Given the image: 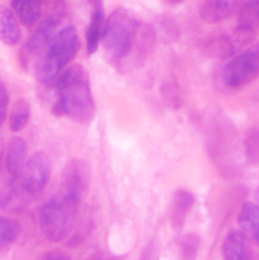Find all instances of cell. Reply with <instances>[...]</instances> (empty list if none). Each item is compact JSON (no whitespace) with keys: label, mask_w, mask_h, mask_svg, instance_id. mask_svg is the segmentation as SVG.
Here are the masks:
<instances>
[{"label":"cell","mask_w":259,"mask_h":260,"mask_svg":"<svg viewBox=\"0 0 259 260\" xmlns=\"http://www.w3.org/2000/svg\"><path fill=\"white\" fill-rule=\"evenodd\" d=\"M222 254L225 260H250L246 236L243 231H230L222 244Z\"/></svg>","instance_id":"obj_14"},{"label":"cell","mask_w":259,"mask_h":260,"mask_svg":"<svg viewBox=\"0 0 259 260\" xmlns=\"http://www.w3.org/2000/svg\"><path fill=\"white\" fill-rule=\"evenodd\" d=\"M198 246H200V239L196 234H187L182 239L180 249H182V255L185 260H195L197 256Z\"/></svg>","instance_id":"obj_22"},{"label":"cell","mask_w":259,"mask_h":260,"mask_svg":"<svg viewBox=\"0 0 259 260\" xmlns=\"http://www.w3.org/2000/svg\"><path fill=\"white\" fill-rule=\"evenodd\" d=\"M22 37L18 18L7 7H0V42L8 46L17 45Z\"/></svg>","instance_id":"obj_16"},{"label":"cell","mask_w":259,"mask_h":260,"mask_svg":"<svg viewBox=\"0 0 259 260\" xmlns=\"http://www.w3.org/2000/svg\"><path fill=\"white\" fill-rule=\"evenodd\" d=\"M238 0H205L200 7V18L207 24H217L236 10Z\"/></svg>","instance_id":"obj_12"},{"label":"cell","mask_w":259,"mask_h":260,"mask_svg":"<svg viewBox=\"0 0 259 260\" xmlns=\"http://www.w3.org/2000/svg\"><path fill=\"white\" fill-rule=\"evenodd\" d=\"M57 99L52 112L57 117L89 123L95 116V102L91 93L90 80L81 65H73L58 75L56 83Z\"/></svg>","instance_id":"obj_2"},{"label":"cell","mask_w":259,"mask_h":260,"mask_svg":"<svg viewBox=\"0 0 259 260\" xmlns=\"http://www.w3.org/2000/svg\"><path fill=\"white\" fill-rule=\"evenodd\" d=\"M182 2L183 0H167V3L169 5H178V4H180Z\"/></svg>","instance_id":"obj_26"},{"label":"cell","mask_w":259,"mask_h":260,"mask_svg":"<svg viewBox=\"0 0 259 260\" xmlns=\"http://www.w3.org/2000/svg\"><path fill=\"white\" fill-rule=\"evenodd\" d=\"M238 29L250 35L259 32V0H246L239 9Z\"/></svg>","instance_id":"obj_18"},{"label":"cell","mask_w":259,"mask_h":260,"mask_svg":"<svg viewBox=\"0 0 259 260\" xmlns=\"http://www.w3.org/2000/svg\"><path fill=\"white\" fill-rule=\"evenodd\" d=\"M79 37L73 25L58 30L46 47L45 53L38 61L37 79L41 83H51L55 80L75 57L79 50Z\"/></svg>","instance_id":"obj_3"},{"label":"cell","mask_w":259,"mask_h":260,"mask_svg":"<svg viewBox=\"0 0 259 260\" xmlns=\"http://www.w3.org/2000/svg\"><path fill=\"white\" fill-rule=\"evenodd\" d=\"M30 118V104L20 98L13 104L9 114V128L12 132H20L25 128Z\"/></svg>","instance_id":"obj_20"},{"label":"cell","mask_w":259,"mask_h":260,"mask_svg":"<svg viewBox=\"0 0 259 260\" xmlns=\"http://www.w3.org/2000/svg\"><path fill=\"white\" fill-rule=\"evenodd\" d=\"M154 38L151 27L142 25L130 10L118 8L104 24L102 43L118 70H130L145 60Z\"/></svg>","instance_id":"obj_1"},{"label":"cell","mask_w":259,"mask_h":260,"mask_svg":"<svg viewBox=\"0 0 259 260\" xmlns=\"http://www.w3.org/2000/svg\"><path fill=\"white\" fill-rule=\"evenodd\" d=\"M255 200H256V202H258V206H259V187L256 188V190H255Z\"/></svg>","instance_id":"obj_27"},{"label":"cell","mask_w":259,"mask_h":260,"mask_svg":"<svg viewBox=\"0 0 259 260\" xmlns=\"http://www.w3.org/2000/svg\"><path fill=\"white\" fill-rule=\"evenodd\" d=\"M20 233V225L15 220L0 217V249L12 245Z\"/></svg>","instance_id":"obj_21"},{"label":"cell","mask_w":259,"mask_h":260,"mask_svg":"<svg viewBox=\"0 0 259 260\" xmlns=\"http://www.w3.org/2000/svg\"><path fill=\"white\" fill-rule=\"evenodd\" d=\"M90 7V20L85 33L86 51L89 55L95 52L102 41L104 29V5L103 0H86Z\"/></svg>","instance_id":"obj_10"},{"label":"cell","mask_w":259,"mask_h":260,"mask_svg":"<svg viewBox=\"0 0 259 260\" xmlns=\"http://www.w3.org/2000/svg\"><path fill=\"white\" fill-rule=\"evenodd\" d=\"M90 180V168L85 160L71 159L63 169L61 196L78 207L88 196Z\"/></svg>","instance_id":"obj_7"},{"label":"cell","mask_w":259,"mask_h":260,"mask_svg":"<svg viewBox=\"0 0 259 260\" xmlns=\"http://www.w3.org/2000/svg\"><path fill=\"white\" fill-rule=\"evenodd\" d=\"M195 196L185 188L175 190L170 200L169 220L174 228H182L195 206Z\"/></svg>","instance_id":"obj_11"},{"label":"cell","mask_w":259,"mask_h":260,"mask_svg":"<svg viewBox=\"0 0 259 260\" xmlns=\"http://www.w3.org/2000/svg\"><path fill=\"white\" fill-rule=\"evenodd\" d=\"M66 15V5L63 0H53L48 7L45 18L40 22L35 32L29 37L24 46V60H30V57L43 52L53 36L56 35V29L62 23Z\"/></svg>","instance_id":"obj_5"},{"label":"cell","mask_w":259,"mask_h":260,"mask_svg":"<svg viewBox=\"0 0 259 260\" xmlns=\"http://www.w3.org/2000/svg\"><path fill=\"white\" fill-rule=\"evenodd\" d=\"M235 40L226 36L220 37H213L212 40L207 41L203 46V51L207 53L210 57L216 58H228L234 55L235 52Z\"/></svg>","instance_id":"obj_19"},{"label":"cell","mask_w":259,"mask_h":260,"mask_svg":"<svg viewBox=\"0 0 259 260\" xmlns=\"http://www.w3.org/2000/svg\"><path fill=\"white\" fill-rule=\"evenodd\" d=\"M259 76V43L231 58L222 70V81L229 88H240Z\"/></svg>","instance_id":"obj_6"},{"label":"cell","mask_w":259,"mask_h":260,"mask_svg":"<svg viewBox=\"0 0 259 260\" xmlns=\"http://www.w3.org/2000/svg\"><path fill=\"white\" fill-rule=\"evenodd\" d=\"M35 196L23 185L19 178H10L0 190V210L9 213H19L29 206Z\"/></svg>","instance_id":"obj_9"},{"label":"cell","mask_w":259,"mask_h":260,"mask_svg":"<svg viewBox=\"0 0 259 260\" xmlns=\"http://www.w3.org/2000/svg\"><path fill=\"white\" fill-rule=\"evenodd\" d=\"M8 107H9V93L4 83L0 81V126L7 118Z\"/></svg>","instance_id":"obj_23"},{"label":"cell","mask_w":259,"mask_h":260,"mask_svg":"<svg viewBox=\"0 0 259 260\" xmlns=\"http://www.w3.org/2000/svg\"><path fill=\"white\" fill-rule=\"evenodd\" d=\"M3 156H4V142H3V140L0 139V169H2Z\"/></svg>","instance_id":"obj_25"},{"label":"cell","mask_w":259,"mask_h":260,"mask_svg":"<svg viewBox=\"0 0 259 260\" xmlns=\"http://www.w3.org/2000/svg\"><path fill=\"white\" fill-rule=\"evenodd\" d=\"M37 260H71V258L68 255V254L62 253V251L48 250V251H45L43 254H41L40 258Z\"/></svg>","instance_id":"obj_24"},{"label":"cell","mask_w":259,"mask_h":260,"mask_svg":"<svg viewBox=\"0 0 259 260\" xmlns=\"http://www.w3.org/2000/svg\"><path fill=\"white\" fill-rule=\"evenodd\" d=\"M238 221L244 235L259 245V206L251 202L244 203Z\"/></svg>","instance_id":"obj_17"},{"label":"cell","mask_w":259,"mask_h":260,"mask_svg":"<svg viewBox=\"0 0 259 260\" xmlns=\"http://www.w3.org/2000/svg\"><path fill=\"white\" fill-rule=\"evenodd\" d=\"M27 144L19 136H14L9 140L5 152V165L10 178H18L23 167L27 161Z\"/></svg>","instance_id":"obj_13"},{"label":"cell","mask_w":259,"mask_h":260,"mask_svg":"<svg viewBox=\"0 0 259 260\" xmlns=\"http://www.w3.org/2000/svg\"><path fill=\"white\" fill-rule=\"evenodd\" d=\"M91 260H103V259L99 258V256H96V258H94V259H91Z\"/></svg>","instance_id":"obj_28"},{"label":"cell","mask_w":259,"mask_h":260,"mask_svg":"<svg viewBox=\"0 0 259 260\" xmlns=\"http://www.w3.org/2000/svg\"><path fill=\"white\" fill-rule=\"evenodd\" d=\"M76 208L62 196L51 198L41 207V230L48 241L58 243L68 235L75 220Z\"/></svg>","instance_id":"obj_4"},{"label":"cell","mask_w":259,"mask_h":260,"mask_svg":"<svg viewBox=\"0 0 259 260\" xmlns=\"http://www.w3.org/2000/svg\"><path fill=\"white\" fill-rule=\"evenodd\" d=\"M50 160L43 152H35L25 161L20 175L18 178L25 188L36 196L41 190L45 189L48 179H50Z\"/></svg>","instance_id":"obj_8"},{"label":"cell","mask_w":259,"mask_h":260,"mask_svg":"<svg viewBox=\"0 0 259 260\" xmlns=\"http://www.w3.org/2000/svg\"><path fill=\"white\" fill-rule=\"evenodd\" d=\"M43 0H12V9L15 17L25 27H33L42 15Z\"/></svg>","instance_id":"obj_15"}]
</instances>
